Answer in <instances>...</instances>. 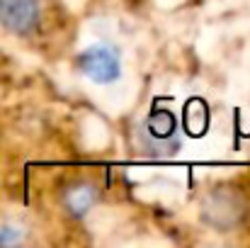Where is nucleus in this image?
<instances>
[{
    "label": "nucleus",
    "instance_id": "nucleus-3",
    "mask_svg": "<svg viewBox=\"0 0 250 248\" xmlns=\"http://www.w3.org/2000/svg\"><path fill=\"white\" fill-rule=\"evenodd\" d=\"M39 0H0V22L7 29L17 34H32L39 29Z\"/></svg>",
    "mask_w": 250,
    "mask_h": 248
},
{
    "label": "nucleus",
    "instance_id": "nucleus-2",
    "mask_svg": "<svg viewBox=\"0 0 250 248\" xmlns=\"http://www.w3.org/2000/svg\"><path fill=\"white\" fill-rule=\"evenodd\" d=\"M78 66L90 81L95 83H112L119 78L122 73V61H119V54L107 46V44H97V46H90L85 49L78 59Z\"/></svg>",
    "mask_w": 250,
    "mask_h": 248
},
{
    "label": "nucleus",
    "instance_id": "nucleus-1",
    "mask_svg": "<svg viewBox=\"0 0 250 248\" xmlns=\"http://www.w3.org/2000/svg\"><path fill=\"white\" fill-rule=\"evenodd\" d=\"M141 144L153 156H167L177 151V122L167 110H153V114L146 117L141 127Z\"/></svg>",
    "mask_w": 250,
    "mask_h": 248
},
{
    "label": "nucleus",
    "instance_id": "nucleus-5",
    "mask_svg": "<svg viewBox=\"0 0 250 248\" xmlns=\"http://www.w3.org/2000/svg\"><path fill=\"white\" fill-rule=\"evenodd\" d=\"M22 236H20V231L17 229H12V226H0V246H10V244H17Z\"/></svg>",
    "mask_w": 250,
    "mask_h": 248
},
{
    "label": "nucleus",
    "instance_id": "nucleus-4",
    "mask_svg": "<svg viewBox=\"0 0 250 248\" xmlns=\"http://www.w3.org/2000/svg\"><path fill=\"white\" fill-rule=\"evenodd\" d=\"M95 200H97V192H95V187L92 185H73L68 192H66V207H68V212L73 214V217H83L90 212V207L95 204Z\"/></svg>",
    "mask_w": 250,
    "mask_h": 248
}]
</instances>
